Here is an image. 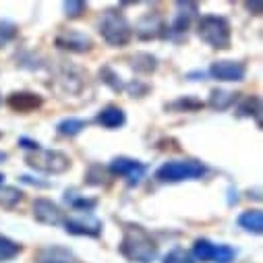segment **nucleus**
<instances>
[{
  "mask_svg": "<svg viewBox=\"0 0 263 263\" xmlns=\"http://www.w3.org/2000/svg\"><path fill=\"white\" fill-rule=\"evenodd\" d=\"M19 145H21L23 149H27L29 154L40 149V143H37V141H33V139H27V137H21V139H19Z\"/></svg>",
  "mask_w": 263,
  "mask_h": 263,
  "instance_id": "obj_34",
  "label": "nucleus"
},
{
  "mask_svg": "<svg viewBox=\"0 0 263 263\" xmlns=\"http://www.w3.org/2000/svg\"><path fill=\"white\" fill-rule=\"evenodd\" d=\"M62 9L69 19H79L87 11V3H83V0H67V3L62 5Z\"/></svg>",
  "mask_w": 263,
  "mask_h": 263,
  "instance_id": "obj_29",
  "label": "nucleus"
},
{
  "mask_svg": "<svg viewBox=\"0 0 263 263\" xmlns=\"http://www.w3.org/2000/svg\"><path fill=\"white\" fill-rule=\"evenodd\" d=\"M124 89H128L130 93H133V96H137V98H141L143 93H147V85L145 83H139V81H135V83H130V85H124Z\"/></svg>",
  "mask_w": 263,
  "mask_h": 263,
  "instance_id": "obj_33",
  "label": "nucleus"
},
{
  "mask_svg": "<svg viewBox=\"0 0 263 263\" xmlns=\"http://www.w3.org/2000/svg\"><path fill=\"white\" fill-rule=\"evenodd\" d=\"M208 174V166L199 160H172L156 170V178L164 184H176L182 180H197Z\"/></svg>",
  "mask_w": 263,
  "mask_h": 263,
  "instance_id": "obj_4",
  "label": "nucleus"
},
{
  "mask_svg": "<svg viewBox=\"0 0 263 263\" xmlns=\"http://www.w3.org/2000/svg\"><path fill=\"white\" fill-rule=\"evenodd\" d=\"M19 180H21L23 184H31V186H37V189H48V186H50V182H48V180H40V178L27 176V174L19 176Z\"/></svg>",
  "mask_w": 263,
  "mask_h": 263,
  "instance_id": "obj_32",
  "label": "nucleus"
},
{
  "mask_svg": "<svg viewBox=\"0 0 263 263\" xmlns=\"http://www.w3.org/2000/svg\"><path fill=\"white\" fill-rule=\"evenodd\" d=\"M210 75L222 83H238L247 77V64L240 60H216L210 67Z\"/></svg>",
  "mask_w": 263,
  "mask_h": 263,
  "instance_id": "obj_8",
  "label": "nucleus"
},
{
  "mask_svg": "<svg viewBox=\"0 0 263 263\" xmlns=\"http://www.w3.org/2000/svg\"><path fill=\"white\" fill-rule=\"evenodd\" d=\"M120 253L133 263H152L158 257V245L143 226L128 224L120 240Z\"/></svg>",
  "mask_w": 263,
  "mask_h": 263,
  "instance_id": "obj_1",
  "label": "nucleus"
},
{
  "mask_svg": "<svg viewBox=\"0 0 263 263\" xmlns=\"http://www.w3.org/2000/svg\"><path fill=\"white\" fill-rule=\"evenodd\" d=\"M247 11H253V15H261L263 13V3H245Z\"/></svg>",
  "mask_w": 263,
  "mask_h": 263,
  "instance_id": "obj_35",
  "label": "nucleus"
},
{
  "mask_svg": "<svg viewBox=\"0 0 263 263\" xmlns=\"http://www.w3.org/2000/svg\"><path fill=\"white\" fill-rule=\"evenodd\" d=\"M35 263H75V257L67 247L50 245V247H44L37 253Z\"/></svg>",
  "mask_w": 263,
  "mask_h": 263,
  "instance_id": "obj_13",
  "label": "nucleus"
},
{
  "mask_svg": "<svg viewBox=\"0 0 263 263\" xmlns=\"http://www.w3.org/2000/svg\"><path fill=\"white\" fill-rule=\"evenodd\" d=\"M25 164L37 172H46V174H62L71 168V158L58 152V149H37L25 156Z\"/></svg>",
  "mask_w": 263,
  "mask_h": 263,
  "instance_id": "obj_5",
  "label": "nucleus"
},
{
  "mask_svg": "<svg viewBox=\"0 0 263 263\" xmlns=\"http://www.w3.org/2000/svg\"><path fill=\"white\" fill-rule=\"evenodd\" d=\"M135 35L139 40H156L166 35V23L158 13H147L135 23Z\"/></svg>",
  "mask_w": 263,
  "mask_h": 263,
  "instance_id": "obj_10",
  "label": "nucleus"
},
{
  "mask_svg": "<svg viewBox=\"0 0 263 263\" xmlns=\"http://www.w3.org/2000/svg\"><path fill=\"white\" fill-rule=\"evenodd\" d=\"M238 96L240 93H234V91H228V89H214L210 93V108L222 112V110H230L236 102H238Z\"/></svg>",
  "mask_w": 263,
  "mask_h": 263,
  "instance_id": "obj_16",
  "label": "nucleus"
},
{
  "mask_svg": "<svg viewBox=\"0 0 263 263\" xmlns=\"http://www.w3.org/2000/svg\"><path fill=\"white\" fill-rule=\"evenodd\" d=\"M17 37V25L11 21H0V48Z\"/></svg>",
  "mask_w": 263,
  "mask_h": 263,
  "instance_id": "obj_30",
  "label": "nucleus"
},
{
  "mask_svg": "<svg viewBox=\"0 0 263 263\" xmlns=\"http://www.w3.org/2000/svg\"><path fill=\"white\" fill-rule=\"evenodd\" d=\"M130 67H133L137 73L152 75L158 69V58L149 52H137L133 58H130Z\"/></svg>",
  "mask_w": 263,
  "mask_h": 263,
  "instance_id": "obj_21",
  "label": "nucleus"
},
{
  "mask_svg": "<svg viewBox=\"0 0 263 263\" xmlns=\"http://www.w3.org/2000/svg\"><path fill=\"white\" fill-rule=\"evenodd\" d=\"M23 199V191H19L17 186H3L0 189V205L13 210L19 201Z\"/></svg>",
  "mask_w": 263,
  "mask_h": 263,
  "instance_id": "obj_25",
  "label": "nucleus"
},
{
  "mask_svg": "<svg viewBox=\"0 0 263 263\" xmlns=\"http://www.w3.org/2000/svg\"><path fill=\"white\" fill-rule=\"evenodd\" d=\"M21 251H23V247L17 240H13V238H9L5 234H0V263L13 261L15 257H19Z\"/></svg>",
  "mask_w": 263,
  "mask_h": 263,
  "instance_id": "obj_24",
  "label": "nucleus"
},
{
  "mask_svg": "<svg viewBox=\"0 0 263 263\" xmlns=\"http://www.w3.org/2000/svg\"><path fill=\"white\" fill-rule=\"evenodd\" d=\"M87 128V120L83 118H64L56 124V133L60 137H77Z\"/></svg>",
  "mask_w": 263,
  "mask_h": 263,
  "instance_id": "obj_20",
  "label": "nucleus"
},
{
  "mask_svg": "<svg viewBox=\"0 0 263 263\" xmlns=\"http://www.w3.org/2000/svg\"><path fill=\"white\" fill-rule=\"evenodd\" d=\"M205 104L201 102V100H195V98H191V96H186V98H180V100H176V102H172L170 106H166V108H170V110H178V112H193V110H199V108H203Z\"/></svg>",
  "mask_w": 263,
  "mask_h": 263,
  "instance_id": "obj_27",
  "label": "nucleus"
},
{
  "mask_svg": "<svg viewBox=\"0 0 263 263\" xmlns=\"http://www.w3.org/2000/svg\"><path fill=\"white\" fill-rule=\"evenodd\" d=\"M197 35L203 44L214 50H228L232 42L230 23L226 17L220 15H203L197 21Z\"/></svg>",
  "mask_w": 263,
  "mask_h": 263,
  "instance_id": "obj_3",
  "label": "nucleus"
},
{
  "mask_svg": "<svg viewBox=\"0 0 263 263\" xmlns=\"http://www.w3.org/2000/svg\"><path fill=\"white\" fill-rule=\"evenodd\" d=\"M0 104H3V96H0Z\"/></svg>",
  "mask_w": 263,
  "mask_h": 263,
  "instance_id": "obj_38",
  "label": "nucleus"
},
{
  "mask_svg": "<svg viewBox=\"0 0 263 263\" xmlns=\"http://www.w3.org/2000/svg\"><path fill=\"white\" fill-rule=\"evenodd\" d=\"M162 263H197V261L191 257V253H189V251H184V249L176 247V249H172V251H168V253L164 255Z\"/></svg>",
  "mask_w": 263,
  "mask_h": 263,
  "instance_id": "obj_28",
  "label": "nucleus"
},
{
  "mask_svg": "<svg viewBox=\"0 0 263 263\" xmlns=\"http://www.w3.org/2000/svg\"><path fill=\"white\" fill-rule=\"evenodd\" d=\"M236 114L240 116V118H261V100L257 98V96H247L240 104H238V108H236Z\"/></svg>",
  "mask_w": 263,
  "mask_h": 263,
  "instance_id": "obj_23",
  "label": "nucleus"
},
{
  "mask_svg": "<svg viewBox=\"0 0 263 263\" xmlns=\"http://www.w3.org/2000/svg\"><path fill=\"white\" fill-rule=\"evenodd\" d=\"M7 104H9L15 112H23V114H27V112L37 110V108L44 104V100H42L37 93H33V91H15V93L9 96Z\"/></svg>",
  "mask_w": 263,
  "mask_h": 263,
  "instance_id": "obj_12",
  "label": "nucleus"
},
{
  "mask_svg": "<svg viewBox=\"0 0 263 263\" xmlns=\"http://www.w3.org/2000/svg\"><path fill=\"white\" fill-rule=\"evenodd\" d=\"M64 201L71 205L73 212H79V214H91L98 208V199H87L85 195H77L75 191L64 193Z\"/></svg>",
  "mask_w": 263,
  "mask_h": 263,
  "instance_id": "obj_18",
  "label": "nucleus"
},
{
  "mask_svg": "<svg viewBox=\"0 0 263 263\" xmlns=\"http://www.w3.org/2000/svg\"><path fill=\"white\" fill-rule=\"evenodd\" d=\"M234 257H236V249H232L230 245H218L214 263H230Z\"/></svg>",
  "mask_w": 263,
  "mask_h": 263,
  "instance_id": "obj_31",
  "label": "nucleus"
},
{
  "mask_svg": "<svg viewBox=\"0 0 263 263\" xmlns=\"http://www.w3.org/2000/svg\"><path fill=\"white\" fill-rule=\"evenodd\" d=\"M108 172L112 176H118V178H126V184H139L141 178L145 176L147 172V166L139 160H133V158H114L108 166Z\"/></svg>",
  "mask_w": 263,
  "mask_h": 263,
  "instance_id": "obj_6",
  "label": "nucleus"
},
{
  "mask_svg": "<svg viewBox=\"0 0 263 263\" xmlns=\"http://www.w3.org/2000/svg\"><path fill=\"white\" fill-rule=\"evenodd\" d=\"M60 85L64 87V91L69 93H77L81 91V87L85 85V75L77 69V67H62L60 75H58Z\"/></svg>",
  "mask_w": 263,
  "mask_h": 263,
  "instance_id": "obj_15",
  "label": "nucleus"
},
{
  "mask_svg": "<svg viewBox=\"0 0 263 263\" xmlns=\"http://www.w3.org/2000/svg\"><path fill=\"white\" fill-rule=\"evenodd\" d=\"M238 226L251 234H261L263 232V214L261 210H247L238 216Z\"/></svg>",
  "mask_w": 263,
  "mask_h": 263,
  "instance_id": "obj_17",
  "label": "nucleus"
},
{
  "mask_svg": "<svg viewBox=\"0 0 263 263\" xmlns=\"http://www.w3.org/2000/svg\"><path fill=\"white\" fill-rule=\"evenodd\" d=\"M216 249H218V245H214L212 240H208V238H197V240L193 242V253H191V257H193L195 261H201V263H212V261L216 259Z\"/></svg>",
  "mask_w": 263,
  "mask_h": 263,
  "instance_id": "obj_19",
  "label": "nucleus"
},
{
  "mask_svg": "<svg viewBox=\"0 0 263 263\" xmlns=\"http://www.w3.org/2000/svg\"><path fill=\"white\" fill-rule=\"evenodd\" d=\"M110 180H112V174L102 164H91L87 174H85V182L91 184V186H108Z\"/></svg>",
  "mask_w": 263,
  "mask_h": 263,
  "instance_id": "obj_22",
  "label": "nucleus"
},
{
  "mask_svg": "<svg viewBox=\"0 0 263 263\" xmlns=\"http://www.w3.org/2000/svg\"><path fill=\"white\" fill-rule=\"evenodd\" d=\"M3 182H5V176H3V174H0V186H3Z\"/></svg>",
  "mask_w": 263,
  "mask_h": 263,
  "instance_id": "obj_37",
  "label": "nucleus"
},
{
  "mask_svg": "<svg viewBox=\"0 0 263 263\" xmlns=\"http://www.w3.org/2000/svg\"><path fill=\"white\" fill-rule=\"evenodd\" d=\"M98 31L102 40L112 48H122L133 37V27L126 21L120 9H108L98 21Z\"/></svg>",
  "mask_w": 263,
  "mask_h": 263,
  "instance_id": "obj_2",
  "label": "nucleus"
},
{
  "mask_svg": "<svg viewBox=\"0 0 263 263\" xmlns=\"http://www.w3.org/2000/svg\"><path fill=\"white\" fill-rule=\"evenodd\" d=\"M100 79H102L112 91H122V89H124V81L120 79V75H118L112 67H102V69H100Z\"/></svg>",
  "mask_w": 263,
  "mask_h": 263,
  "instance_id": "obj_26",
  "label": "nucleus"
},
{
  "mask_svg": "<svg viewBox=\"0 0 263 263\" xmlns=\"http://www.w3.org/2000/svg\"><path fill=\"white\" fill-rule=\"evenodd\" d=\"M0 137H3V133H0Z\"/></svg>",
  "mask_w": 263,
  "mask_h": 263,
  "instance_id": "obj_39",
  "label": "nucleus"
},
{
  "mask_svg": "<svg viewBox=\"0 0 263 263\" xmlns=\"http://www.w3.org/2000/svg\"><path fill=\"white\" fill-rule=\"evenodd\" d=\"M33 218H35V222L46 224V226H58L64 220L60 208L54 201L44 199V197H40V199L33 201Z\"/></svg>",
  "mask_w": 263,
  "mask_h": 263,
  "instance_id": "obj_11",
  "label": "nucleus"
},
{
  "mask_svg": "<svg viewBox=\"0 0 263 263\" xmlns=\"http://www.w3.org/2000/svg\"><path fill=\"white\" fill-rule=\"evenodd\" d=\"M96 122H98L100 126H104V128L114 130V128L124 126L126 114H124V110L118 108V106H106V108H102V110L96 114Z\"/></svg>",
  "mask_w": 263,
  "mask_h": 263,
  "instance_id": "obj_14",
  "label": "nucleus"
},
{
  "mask_svg": "<svg viewBox=\"0 0 263 263\" xmlns=\"http://www.w3.org/2000/svg\"><path fill=\"white\" fill-rule=\"evenodd\" d=\"M7 158H9V156H7V154H0V162H5V160H7Z\"/></svg>",
  "mask_w": 263,
  "mask_h": 263,
  "instance_id": "obj_36",
  "label": "nucleus"
},
{
  "mask_svg": "<svg viewBox=\"0 0 263 263\" xmlns=\"http://www.w3.org/2000/svg\"><path fill=\"white\" fill-rule=\"evenodd\" d=\"M56 48L64 50V52H73V54H85L93 50V40L77 29H62L58 31L56 40H54Z\"/></svg>",
  "mask_w": 263,
  "mask_h": 263,
  "instance_id": "obj_7",
  "label": "nucleus"
},
{
  "mask_svg": "<svg viewBox=\"0 0 263 263\" xmlns=\"http://www.w3.org/2000/svg\"><path fill=\"white\" fill-rule=\"evenodd\" d=\"M62 226L69 234H75V236H91V238H96V236L102 234V222L91 214L64 218Z\"/></svg>",
  "mask_w": 263,
  "mask_h": 263,
  "instance_id": "obj_9",
  "label": "nucleus"
}]
</instances>
